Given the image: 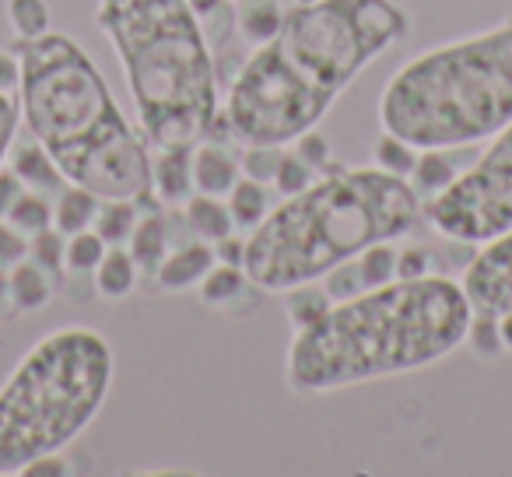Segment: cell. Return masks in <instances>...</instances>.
<instances>
[{
    "instance_id": "cell-1",
    "label": "cell",
    "mask_w": 512,
    "mask_h": 477,
    "mask_svg": "<svg viewBox=\"0 0 512 477\" xmlns=\"http://www.w3.org/2000/svg\"><path fill=\"white\" fill-rule=\"evenodd\" d=\"M411 32L393 0H316L285 11L228 88L225 123L242 144H292L334 109L344 88Z\"/></svg>"
},
{
    "instance_id": "cell-33",
    "label": "cell",
    "mask_w": 512,
    "mask_h": 477,
    "mask_svg": "<svg viewBox=\"0 0 512 477\" xmlns=\"http://www.w3.org/2000/svg\"><path fill=\"white\" fill-rule=\"evenodd\" d=\"M316 176H320V172H316L306 158L295 155V151H285V158H281V165H278V176H274V186H278L281 197H295V193H302L306 186H313Z\"/></svg>"
},
{
    "instance_id": "cell-9",
    "label": "cell",
    "mask_w": 512,
    "mask_h": 477,
    "mask_svg": "<svg viewBox=\"0 0 512 477\" xmlns=\"http://www.w3.org/2000/svg\"><path fill=\"white\" fill-rule=\"evenodd\" d=\"M463 292H467L474 313L502 316L512 309V228L488 243L463 271Z\"/></svg>"
},
{
    "instance_id": "cell-20",
    "label": "cell",
    "mask_w": 512,
    "mask_h": 477,
    "mask_svg": "<svg viewBox=\"0 0 512 477\" xmlns=\"http://www.w3.org/2000/svg\"><path fill=\"white\" fill-rule=\"evenodd\" d=\"M186 211V221H190L193 232L204 239V243H221L225 235L235 232V221L228 214V204L225 197H207V193H193L190 200L183 204Z\"/></svg>"
},
{
    "instance_id": "cell-30",
    "label": "cell",
    "mask_w": 512,
    "mask_h": 477,
    "mask_svg": "<svg viewBox=\"0 0 512 477\" xmlns=\"http://www.w3.org/2000/svg\"><path fill=\"white\" fill-rule=\"evenodd\" d=\"M355 260H358V271H362L365 288H379V285L397 281V250H393V243L369 246V250H362Z\"/></svg>"
},
{
    "instance_id": "cell-15",
    "label": "cell",
    "mask_w": 512,
    "mask_h": 477,
    "mask_svg": "<svg viewBox=\"0 0 512 477\" xmlns=\"http://www.w3.org/2000/svg\"><path fill=\"white\" fill-rule=\"evenodd\" d=\"M18 123H22V74L15 53H0V169L8 165Z\"/></svg>"
},
{
    "instance_id": "cell-17",
    "label": "cell",
    "mask_w": 512,
    "mask_h": 477,
    "mask_svg": "<svg viewBox=\"0 0 512 477\" xmlns=\"http://www.w3.org/2000/svg\"><path fill=\"white\" fill-rule=\"evenodd\" d=\"M127 250H130V257H134V264L141 267L144 274L155 278L158 264L169 257V221H165L162 211L141 214L134 235H130Z\"/></svg>"
},
{
    "instance_id": "cell-32",
    "label": "cell",
    "mask_w": 512,
    "mask_h": 477,
    "mask_svg": "<svg viewBox=\"0 0 512 477\" xmlns=\"http://www.w3.org/2000/svg\"><path fill=\"white\" fill-rule=\"evenodd\" d=\"M463 344H470L477 358H498L505 351L502 344V330H498V316L491 313H474L470 316V327H467V337Z\"/></svg>"
},
{
    "instance_id": "cell-25",
    "label": "cell",
    "mask_w": 512,
    "mask_h": 477,
    "mask_svg": "<svg viewBox=\"0 0 512 477\" xmlns=\"http://www.w3.org/2000/svg\"><path fill=\"white\" fill-rule=\"evenodd\" d=\"M109 243L102 239L95 228H81V232L67 235L64 243V267L71 274H92L99 267V260L106 257Z\"/></svg>"
},
{
    "instance_id": "cell-38",
    "label": "cell",
    "mask_w": 512,
    "mask_h": 477,
    "mask_svg": "<svg viewBox=\"0 0 512 477\" xmlns=\"http://www.w3.org/2000/svg\"><path fill=\"white\" fill-rule=\"evenodd\" d=\"M428 274H432V253L421 250V246H407V250H397V278L400 281L428 278Z\"/></svg>"
},
{
    "instance_id": "cell-19",
    "label": "cell",
    "mask_w": 512,
    "mask_h": 477,
    "mask_svg": "<svg viewBox=\"0 0 512 477\" xmlns=\"http://www.w3.org/2000/svg\"><path fill=\"white\" fill-rule=\"evenodd\" d=\"M137 274H141V267L134 264L130 250H123V246H109L106 257H102L99 267L92 271L95 292L109 302H120L137 288Z\"/></svg>"
},
{
    "instance_id": "cell-5",
    "label": "cell",
    "mask_w": 512,
    "mask_h": 477,
    "mask_svg": "<svg viewBox=\"0 0 512 477\" xmlns=\"http://www.w3.org/2000/svg\"><path fill=\"white\" fill-rule=\"evenodd\" d=\"M95 22L113 43L151 148H197L218 120V74L186 0H99Z\"/></svg>"
},
{
    "instance_id": "cell-16",
    "label": "cell",
    "mask_w": 512,
    "mask_h": 477,
    "mask_svg": "<svg viewBox=\"0 0 512 477\" xmlns=\"http://www.w3.org/2000/svg\"><path fill=\"white\" fill-rule=\"evenodd\" d=\"M249 292H256V285L249 281V274L235 264H221V260L204 274V278H200V285H197V295H200L204 306L228 309V313H235V309H239V299Z\"/></svg>"
},
{
    "instance_id": "cell-44",
    "label": "cell",
    "mask_w": 512,
    "mask_h": 477,
    "mask_svg": "<svg viewBox=\"0 0 512 477\" xmlns=\"http://www.w3.org/2000/svg\"><path fill=\"white\" fill-rule=\"evenodd\" d=\"M11 309V295H8V267H0V309Z\"/></svg>"
},
{
    "instance_id": "cell-8",
    "label": "cell",
    "mask_w": 512,
    "mask_h": 477,
    "mask_svg": "<svg viewBox=\"0 0 512 477\" xmlns=\"http://www.w3.org/2000/svg\"><path fill=\"white\" fill-rule=\"evenodd\" d=\"M435 235H446L453 243H488L512 228V120L488 137L470 169L456 172V179L442 193L428 197L421 207Z\"/></svg>"
},
{
    "instance_id": "cell-22",
    "label": "cell",
    "mask_w": 512,
    "mask_h": 477,
    "mask_svg": "<svg viewBox=\"0 0 512 477\" xmlns=\"http://www.w3.org/2000/svg\"><path fill=\"white\" fill-rule=\"evenodd\" d=\"M95 211H99V197L88 193L85 186L67 183L64 190L57 193V200H53V228H57L60 235H74V232H81V228H92Z\"/></svg>"
},
{
    "instance_id": "cell-26",
    "label": "cell",
    "mask_w": 512,
    "mask_h": 477,
    "mask_svg": "<svg viewBox=\"0 0 512 477\" xmlns=\"http://www.w3.org/2000/svg\"><path fill=\"white\" fill-rule=\"evenodd\" d=\"M411 179H414V183H411L414 190L435 197V193H442L456 179V165L446 158V151H421Z\"/></svg>"
},
{
    "instance_id": "cell-11",
    "label": "cell",
    "mask_w": 512,
    "mask_h": 477,
    "mask_svg": "<svg viewBox=\"0 0 512 477\" xmlns=\"http://www.w3.org/2000/svg\"><path fill=\"white\" fill-rule=\"evenodd\" d=\"M8 169L22 179L29 190L46 193V197H57L60 190L67 186L64 172L57 169L53 155L29 134V141H15L8 151Z\"/></svg>"
},
{
    "instance_id": "cell-45",
    "label": "cell",
    "mask_w": 512,
    "mask_h": 477,
    "mask_svg": "<svg viewBox=\"0 0 512 477\" xmlns=\"http://www.w3.org/2000/svg\"><path fill=\"white\" fill-rule=\"evenodd\" d=\"M295 4H316V0H295Z\"/></svg>"
},
{
    "instance_id": "cell-12",
    "label": "cell",
    "mask_w": 512,
    "mask_h": 477,
    "mask_svg": "<svg viewBox=\"0 0 512 477\" xmlns=\"http://www.w3.org/2000/svg\"><path fill=\"white\" fill-rule=\"evenodd\" d=\"M218 264V257H214V246L211 243H186L179 246V250H169V257L158 264L155 271V285L162 288V292H190V288L200 285V278H204L211 267Z\"/></svg>"
},
{
    "instance_id": "cell-36",
    "label": "cell",
    "mask_w": 512,
    "mask_h": 477,
    "mask_svg": "<svg viewBox=\"0 0 512 477\" xmlns=\"http://www.w3.org/2000/svg\"><path fill=\"white\" fill-rule=\"evenodd\" d=\"M295 155H302L309 165H313L316 172H330V169H337V165H330V144H327V137L320 134V130H306L302 137H295Z\"/></svg>"
},
{
    "instance_id": "cell-41",
    "label": "cell",
    "mask_w": 512,
    "mask_h": 477,
    "mask_svg": "<svg viewBox=\"0 0 512 477\" xmlns=\"http://www.w3.org/2000/svg\"><path fill=\"white\" fill-rule=\"evenodd\" d=\"M214 257H218L221 264L242 267V257H246V239H235V235H225L221 243H214Z\"/></svg>"
},
{
    "instance_id": "cell-4",
    "label": "cell",
    "mask_w": 512,
    "mask_h": 477,
    "mask_svg": "<svg viewBox=\"0 0 512 477\" xmlns=\"http://www.w3.org/2000/svg\"><path fill=\"white\" fill-rule=\"evenodd\" d=\"M421 193L376 165L330 169L246 235L242 271L260 292L285 295L320 281L376 243H393L421 221Z\"/></svg>"
},
{
    "instance_id": "cell-42",
    "label": "cell",
    "mask_w": 512,
    "mask_h": 477,
    "mask_svg": "<svg viewBox=\"0 0 512 477\" xmlns=\"http://www.w3.org/2000/svg\"><path fill=\"white\" fill-rule=\"evenodd\" d=\"M193 11H197V18L204 22V18H211V15H218V8L225 4V0H186Z\"/></svg>"
},
{
    "instance_id": "cell-13",
    "label": "cell",
    "mask_w": 512,
    "mask_h": 477,
    "mask_svg": "<svg viewBox=\"0 0 512 477\" xmlns=\"http://www.w3.org/2000/svg\"><path fill=\"white\" fill-rule=\"evenodd\" d=\"M239 176H242L239 158L228 148L211 144V141H200L197 148H193V186H197V193L228 197V190L239 183Z\"/></svg>"
},
{
    "instance_id": "cell-37",
    "label": "cell",
    "mask_w": 512,
    "mask_h": 477,
    "mask_svg": "<svg viewBox=\"0 0 512 477\" xmlns=\"http://www.w3.org/2000/svg\"><path fill=\"white\" fill-rule=\"evenodd\" d=\"M29 257V235L18 232L8 218H0V267H15Z\"/></svg>"
},
{
    "instance_id": "cell-21",
    "label": "cell",
    "mask_w": 512,
    "mask_h": 477,
    "mask_svg": "<svg viewBox=\"0 0 512 477\" xmlns=\"http://www.w3.org/2000/svg\"><path fill=\"white\" fill-rule=\"evenodd\" d=\"M225 204H228V214H232V221H235V228L239 232H253L260 221L271 214V197H267V183H256V179H249V176H239V183L228 190V197H225Z\"/></svg>"
},
{
    "instance_id": "cell-28",
    "label": "cell",
    "mask_w": 512,
    "mask_h": 477,
    "mask_svg": "<svg viewBox=\"0 0 512 477\" xmlns=\"http://www.w3.org/2000/svg\"><path fill=\"white\" fill-rule=\"evenodd\" d=\"M8 22L15 39H39L50 32V4L46 0H8Z\"/></svg>"
},
{
    "instance_id": "cell-35",
    "label": "cell",
    "mask_w": 512,
    "mask_h": 477,
    "mask_svg": "<svg viewBox=\"0 0 512 477\" xmlns=\"http://www.w3.org/2000/svg\"><path fill=\"white\" fill-rule=\"evenodd\" d=\"M323 288L330 292V299H351V295L358 292H369L362 281V271H358V260H344V264H337L334 271L323 274Z\"/></svg>"
},
{
    "instance_id": "cell-31",
    "label": "cell",
    "mask_w": 512,
    "mask_h": 477,
    "mask_svg": "<svg viewBox=\"0 0 512 477\" xmlns=\"http://www.w3.org/2000/svg\"><path fill=\"white\" fill-rule=\"evenodd\" d=\"M281 158H285L281 144H246V151L239 155V169L242 176L256 179V183H274Z\"/></svg>"
},
{
    "instance_id": "cell-2",
    "label": "cell",
    "mask_w": 512,
    "mask_h": 477,
    "mask_svg": "<svg viewBox=\"0 0 512 477\" xmlns=\"http://www.w3.org/2000/svg\"><path fill=\"white\" fill-rule=\"evenodd\" d=\"M470 316L474 306L463 285L442 274L397 278L337 299L320 320L292 334L285 383L316 397L428 369L460 348Z\"/></svg>"
},
{
    "instance_id": "cell-3",
    "label": "cell",
    "mask_w": 512,
    "mask_h": 477,
    "mask_svg": "<svg viewBox=\"0 0 512 477\" xmlns=\"http://www.w3.org/2000/svg\"><path fill=\"white\" fill-rule=\"evenodd\" d=\"M22 123L53 155L67 183L99 200L158 204L144 130L120 113L99 67L67 32L15 39Z\"/></svg>"
},
{
    "instance_id": "cell-39",
    "label": "cell",
    "mask_w": 512,
    "mask_h": 477,
    "mask_svg": "<svg viewBox=\"0 0 512 477\" xmlns=\"http://www.w3.org/2000/svg\"><path fill=\"white\" fill-rule=\"evenodd\" d=\"M25 190H29V186H25L22 179L4 165V169H0V218H8V211L22 200Z\"/></svg>"
},
{
    "instance_id": "cell-23",
    "label": "cell",
    "mask_w": 512,
    "mask_h": 477,
    "mask_svg": "<svg viewBox=\"0 0 512 477\" xmlns=\"http://www.w3.org/2000/svg\"><path fill=\"white\" fill-rule=\"evenodd\" d=\"M137 221H141L137 200H99V211H95L92 228L106 239L109 246H127Z\"/></svg>"
},
{
    "instance_id": "cell-18",
    "label": "cell",
    "mask_w": 512,
    "mask_h": 477,
    "mask_svg": "<svg viewBox=\"0 0 512 477\" xmlns=\"http://www.w3.org/2000/svg\"><path fill=\"white\" fill-rule=\"evenodd\" d=\"M285 22V4L281 0H235V32L249 46H264L278 36Z\"/></svg>"
},
{
    "instance_id": "cell-24",
    "label": "cell",
    "mask_w": 512,
    "mask_h": 477,
    "mask_svg": "<svg viewBox=\"0 0 512 477\" xmlns=\"http://www.w3.org/2000/svg\"><path fill=\"white\" fill-rule=\"evenodd\" d=\"M334 306L330 292L323 288V281H309V285H295L285 292V313L292 320V327H309L313 320H320L327 309Z\"/></svg>"
},
{
    "instance_id": "cell-34",
    "label": "cell",
    "mask_w": 512,
    "mask_h": 477,
    "mask_svg": "<svg viewBox=\"0 0 512 477\" xmlns=\"http://www.w3.org/2000/svg\"><path fill=\"white\" fill-rule=\"evenodd\" d=\"M29 260H36V264L43 267V271H50L53 278H64V239H60L57 228H46V232L32 235Z\"/></svg>"
},
{
    "instance_id": "cell-10",
    "label": "cell",
    "mask_w": 512,
    "mask_h": 477,
    "mask_svg": "<svg viewBox=\"0 0 512 477\" xmlns=\"http://www.w3.org/2000/svg\"><path fill=\"white\" fill-rule=\"evenodd\" d=\"M151 193L162 207H183L197 193L193 148H158V155H151Z\"/></svg>"
},
{
    "instance_id": "cell-29",
    "label": "cell",
    "mask_w": 512,
    "mask_h": 477,
    "mask_svg": "<svg viewBox=\"0 0 512 477\" xmlns=\"http://www.w3.org/2000/svg\"><path fill=\"white\" fill-rule=\"evenodd\" d=\"M418 155L421 151L414 144L400 141L397 134H386L376 141V169L390 172V176H400V179H411L414 165H418Z\"/></svg>"
},
{
    "instance_id": "cell-43",
    "label": "cell",
    "mask_w": 512,
    "mask_h": 477,
    "mask_svg": "<svg viewBox=\"0 0 512 477\" xmlns=\"http://www.w3.org/2000/svg\"><path fill=\"white\" fill-rule=\"evenodd\" d=\"M498 330H502V344L512 351V309H509V313L498 316Z\"/></svg>"
},
{
    "instance_id": "cell-6",
    "label": "cell",
    "mask_w": 512,
    "mask_h": 477,
    "mask_svg": "<svg viewBox=\"0 0 512 477\" xmlns=\"http://www.w3.org/2000/svg\"><path fill=\"white\" fill-rule=\"evenodd\" d=\"M512 120V15L411 57L379 95L386 134L418 151L470 148Z\"/></svg>"
},
{
    "instance_id": "cell-27",
    "label": "cell",
    "mask_w": 512,
    "mask_h": 477,
    "mask_svg": "<svg viewBox=\"0 0 512 477\" xmlns=\"http://www.w3.org/2000/svg\"><path fill=\"white\" fill-rule=\"evenodd\" d=\"M8 221L18 228V232H25L32 239V235H39V232H46V228H53V204L46 200V193L25 190L22 200H18V204L8 211Z\"/></svg>"
},
{
    "instance_id": "cell-14",
    "label": "cell",
    "mask_w": 512,
    "mask_h": 477,
    "mask_svg": "<svg viewBox=\"0 0 512 477\" xmlns=\"http://www.w3.org/2000/svg\"><path fill=\"white\" fill-rule=\"evenodd\" d=\"M60 278H53L50 271L36 264V260L25 257L22 264H15L8 271V295H11V313L25 316V313H39L53 302Z\"/></svg>"
},
{
    "instance_id": "cell-7",
    "label": "cell",
    "mask_w": 512,
    "mask_h": 477,
    "mask_svg": "<svg viewBox=\"0 0 512 477\" xmlns=\"http://www.w3.org/2000/svg\"><path fill=\"white\" fill-rule=\"evenodd\" d=\"M116 358L92 327L46 334L0 386V477L67 449L106 404Z\"/></svg>"
},
{
    "instance_id": "cell-40",
    "label": "cell",
    "mask_w": 512,
    "mask_h": 477,
    "mask_svg": "<svg viewBox=\"0 0 512 477\" xmlns=\"http://www.w3.org/2000/svg\"><path fill=\"white\" fill-rule=\"evenodd\" d=\"M22 474H29V477H64L67 463L60 460V453H46V456H39V460H32Z\"/></svg>"
}]
</instances>
